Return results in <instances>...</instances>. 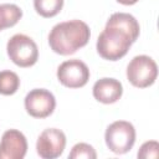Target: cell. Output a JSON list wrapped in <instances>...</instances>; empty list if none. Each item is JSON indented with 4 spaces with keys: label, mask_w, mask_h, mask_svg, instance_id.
I'll return each mask as SVG.
<instances>
[{
    "label": "cell",
    "mask_w": 159,
    "mask_h": 159,
    "mask_svg": "<svg viewBox=\"0 0 159 159\" xmlns=\"http://www.w3.org/2000/svg\"><path fill=\"white\" fill-rule=\"evenodd\" d=\"M91 37L89 26L82 20H68L56 24L48 34V45L58 55H72L87 45Z\"/></svg>",
    "instance_id": "6da1fadb"
},
{
    "label": "cell",
    "mask_w": 159,
    "mask_h": 159,
    "mask_svg": "<svg viewBox=\"0 0 159 159\" xmlns=\"http://www.w3.org/2000/svg\"><path fill=\"white\" fill-rule=\"evenodd\" d=\"M134 41L135 40L128 31L107 21L106 27L97 39L96 48L99 56L104 60L117 61L127 55Z\"/></svg>",
    "instance_id": "7a4b0ae2"
},
{
    "label": "cell",
    "mask_w": 159,
    "mask_h": 159,
    "mask_svg": "<svg viewBox=\"0 0 159 159\" xmlns=\"http://www.w3.org/2000/svg\"><path fill=\"white\" fill-rule=\"evenodd\" d=\"M6 52L10 60L19 67H31L39 58V47L36 42L24 34H15L9 39Z\"/></svg>",
    "instance_id": "3957f363"
},
{
    "label": "cell",
    "mask_w": 159,
    "mask_h": 159,
    "mask_svg": "<svg viewBox=\"0 0 159 159\" xmlns=\"http://www.w3.org/2000/svg\"><path fill=\"white\" fill-rule=\"evenodd\" d=\"M104 140L108 149L114 154H125L135 142L134 125L127 120H116L107 127Z\"/></svg>",
    "instance_id": "277c9868"
},
{
    "label": "cell",
    "mask_w": 159,
    "mask_h": 159,
    "mask_svg": "<svg viewBox=\"0 0 159 159\" xmlns=\"http://www.w3.org/2000/svg\"><path fill=\"white\" fill-rule=\"evenodd\" d=\"M157 76H158L157 62L147 55L134 56L127 66V78L134 87L138 88L149 87L155 82Z\"/></svg>",
    "instance_id": "5b68a950"
},
{
    "label": "cell",
    "mask_w": 159,
    "mask_h": 159,
    "mask_svg": "<svg viewBox=\"0 0 159 159\" xmlns=\"http://www.w3.org/2000/svg\"><path fill=\"white\" fill-rule=\"evenodd\" d=\"M89 75L88 66L78 58L67 60L57 67V78L60 83L68 88L83 87L88 82Z\"/></svg>",
    "instance_id": "8992f818"
},
{
    "label": "cell",
    "mask_w": 159,
    "mask_h": 159,
    "mask_svg": "<svg viewBox=\"0 0 159 159\" xmlns=\"http://www.w3.org/2000/svg\"><path fill=\"white\" fill-rule=\"evenodd\" d=\"M56 98L45 88H34L25 97V109L34 118H46L55 111Z\"/></svg>",
    "instance_id": "52a82bcc"
},
{
    "label": "cell",
    "mask_w": 159,
    "mask_h": 159,
    "mask_svg": "<svg viewBox=\"0 0 159 159\" xmlns=\"http://www.w3.org/2000/svg\"><path fill=\"white\" fill-rule=\"evenodd\" d=\"M66 147V135L61 129L47 128L37 138L36 152L42 159L58 158Z\"/></svg>",
    "instance_id": "ba28073f"
},
{
    "label": "cell",
    "mask_w": 159,
    "mask_h": 159,
    "mask_svg": "<svg viewBox=\"0 0 159 159\" xmlns=\"http://www.w3.org/2000/svg\"><path fill=\"white\" fill-rule=\"evenodd\" d=\"M27 152L26 137L17 129H7L0 140V159H22Z\"/></svg>",
    "instance_id": "9c48e42d"
},
{
    "label": "cell",
    "mask_w": 159,
    "mask_h": 159,
    "mask_svg": "<svg viewBox=\"0 0 159 159\" xmlns=\"http://www.w3.org/2000/svg\"><path fill=\"white\" fill-rule=\"evenodd\" d=\"M93 97L104 104H111L117 102L123 93L122 83L112 77H103L94 82L92 88Z\"/></svg>",
    "instance_id": "30bf717a"
},
{
    "label": "cell",
    "mask_w": 159,
    "mask_h": 159,
    "mask_svg": "<svg viewBox=\"0 0 159 159\" xmlns=\"http://www.w3.org/2000/svg\"><path fill=\"white\" fill-rule=\"evenodd\" d=\"M22 10L15 4H0V31L17 24Z\"/></svg>",
    "instance_id": "8fae6325"
},
{
    "label": "cell",
    "mask_w": 159,
    "mask_h": 159,
    "mask_svg": "<svg viewBox=\"0 0 159 159\" xmlns=\"http://www.w3.org/2000/svg\"><path fill=\"white\" fill-rule=\"evenodd\" d=\"M20 87V78L17 73L10 70L0 71V94L11 96Z\"/></svg>",
    "instance_id": "7c38bea8"
},
{
    "label": "cell",
    "mask_w": 159,
    "mask_h": 159,
    "mask_svg": "<svg viewBox=\"0 0 159 159\" xmlns=\"http://www.w3.org/2000/svg\"><path fill=\"white\" fill-rule=\"evenodd\" d=\"M34 7L42 17H52L63 7V0H34Z\"/></svg>",
    "instance_id": "4fadbf2b"
},
{
    "label": "cell",
    "mask_w": 159,
    "mask_h": 159,
    "mask_svg": "<svg viewBox=\"0 0 159 159\" xmlns=\"http://www.w3.org/2000/svg\"><path fill=\"white\" fill-rule=\"evenodd\" d=\"M68 158L71 159H96L97 158V153L94 150V148L87 143H77L76 145H73L71 153L68 154Z\"/></svg>",
    "instance_id": "5bb4252c"
},
{
    "label": "cell",
    "mask_w": 159,
    "mask_h": 159,
    "mask_svg": "<svg viewBox=\"0 0 159 159\" xmlns=\"http://www.w3.org/2000/svg\"><path fill=\"white\" fill-rule=\"evenodd\" d=\"M159 144L157 140L145 142L138 152V158H158Z\"/></svg>",
    "instance_id": "9a60e30c"
},
{
    "label": "cell",
    "mask_w": 159,
    "mask_h": 159,
    "mask_svg": "<svg viewBox=\"0 0 159 159\" xmlns=\"http://www.w3.org/2000/svg\"><path fill=\"white\" fill-rule=\"evenodd\" d=\"M119 4H123V5H133L135 2H138L139 0H117Z\"/></svg>",
    "instance_id": "2e32d148"
}]
</instances>
